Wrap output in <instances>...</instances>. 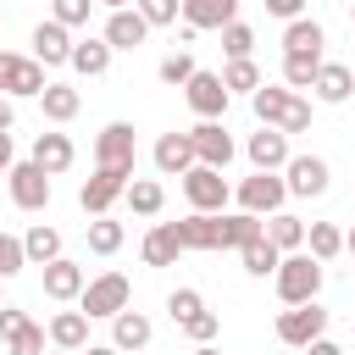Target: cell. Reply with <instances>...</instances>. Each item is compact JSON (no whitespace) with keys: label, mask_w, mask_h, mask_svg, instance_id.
Listing matches in <instances>:
<instances>
[{"label":"cell","mask_w":355,"mask_h":355,"mask_svg":"<svg viewBox=\"0 0 355 355\" xmlns=\"http://www.w3.org/2000/svg\"><path fill=\"white\" fill-rule=\"evenodd\" d=\"M311 89H316V100H327V105H344V100L355 94V72H349V67H338V61H322Z\"/></svg>","instance_id":"d6986e66"},{"label":"cell","mask_w":355,"mask_h":355,"mask_svg":"<svg viewBox=\"0 0 355 355\" xmlns=\"http://www.w3.org/2000/svg\"><path fill=\"white\" fill-rule=\"evenodd\" d=\"M183 194H189V205H194V211L216 216V211L227 205V178H222V172H211V166H189V172H183Z\"/></svg>","instance_id":"52a82bcc"},{"label":"cell","mask_w":355,"mask_h":355,"mask_svg":"<svg viewBox=\"0 0 355 355\" xmlns=\"http://www.w3.org/2000/svg\"><path fill=\"white\" fill-rule=\"evenodd\" d=\"M128 183H133L128 172H105V166H94V178L78 189V205H83L89 216H105V211L122 200V189H128Z\"/></svg>","instance_id":"9c48e42d"},{"label":"cell","mask_w":355,"mask_h":355,"mask_svg":"<svg viewBox=\"0 0 355 355\" xmlns=\"http://www.w3.org/2000/svg\"><path fill=\"white\" fill-rule=\"evenodd\" d=\"M272 277H277V300H283V305H311V300L322 294V261H311V255H300V250L283 255Z\"/></svg>","instance_id":"7a4b0ae2"},{"label":"cell","mask_w":355,"mask_h":355,"mask_svg":"<svg viewBox=\"0 0 355 355\" xmlns=\"http://www.w3.org/2000/svg\"><path fill=\"white\" fill-rule=\"evenodd\" d=\"M283 200H288V189H283L277 172H255V178L239 183V211H250V216H277Z\"/></svg>","instance_id":"5b68a950"},{"label":"cell","mask_w":355,"mask_h":355,"mask_svg":"<svg viewBox=\"0 0 355 355\" xmlns=\"http://www.w3.org/2000/svg\"><path fill=\"white\" fill-rule=\"evenodd\" d=\"M39 105H44V116H50V122H72V116H78V105H83V94H78L72 83H44Z\"/></svg>","instance_id":"4316f807"},{"label":"cell","mask_w":355,"mask_h":355,"mask_svg":"<svg viewBox=\"0 0 355 355\" xmlns=\"http://www.w3.org/2000/svg\"><path fill=\"white\" fill-rule=\"evenodd\" d=\"M0 89H6V55H0Z\"/></svg>","instance_id":"db71d44e"},{"label":"cell","mask_w":355,"mask_h":355,"mask_svg":"<svg viewBox=\"0 0 355 355\" xmlns=\"http://www.w3.org/2000/svg\"><path fill=\"white\" fill-rule=\"evenodd\" d=\"M349 17H355V11H349Z\"/></svg>","instance_id":"9f6ffc18"},{"label":"cell","mask_w":355,"mask_h":355,"mask_svg":"<svg viewBox=\"0 0 355 355\" xmlns=\"http://www.w3.org/2000/svg\"><path fill=\"white\" fill-rule=\"evenodd\" d=\"M283 189L300 194V200L327 194V161H322V155H288V166H283Z\"/></svg>","instance_id":"ba28073f"},{"label":"cell","mask_w":355,"mask_h":355,"mask_svg":"<svg viewBox=\"0 0 355 355\" xmlns=\"http://www.w3.org/2000/svg\"><path fill=\"white\" fill-rule=\"evenodd\" d=\"M67 55H72V33L50 17V22H39L33 28V61L39 67H67Z\"/></svg>","instance_id":"4fadbf2b"},{"label":"cell","mask_w":355,"mask_h":355,"mask_svg":"<svg viewBox=\"0 0 355 355\" xmlns=\"http://www.w3.org/2000/svg\"><path fill=\"white\" fill-rule=\"evenodd\" d=\"M250 105H255L261 128H277V133H305V128H311V105H305L294 89H272V83H261V89L250 94Z\"/></svg>","instance_id":"6da1fadb"},{"label":"cell","mask_w":355,"mask_h":355,"mask_svg":"<svg viewBox=\"0 0 355 355\" xmlns=\"http://www.w3.org/2000/svg\"><path fill=\"white\" fill-rule=\"evenodd\" d=\"M155 166H161L166 178H183V172L194 166V144H189V133H161V139H155Z\"/></svg>","instance_id":"ffe728a7"},{"label":"cell","mask_w":355,"mask_h":355,"mask_svg":"<svg viewBox=\"0 0 355 355\" xmlns=\"http://www.w3.org/2000/svg\"><path fill=\"white\" fill-rule=\"evenodd\" d=\"M216 327H222V322H216V311H194V316L183 322V333H189L194 344H211V338H216Z\"/></svg>","instance_id":"b9f144b4"},{"label":"cell","mask_w":355,"mask_h":355,"mask_svg":"<svg viewBox=\"0 0 355 355\" xmlns=\"http://www.w3.org/2000/svg\"><path fill=\"white\" fill-rule=\"evenodd\" d=\"M250 161H255V172H277V166H288V133H277V128L250 133Z\"/></svg>","instance_id":"2e32d148"},{"label":"cell","mask_w":355,"mask_h":355,"mask_svg":"<svg viewBox=\"0 0 355 355\" xmlns=\"http://www.w3.org/2000/svg\"><path fill=\"white\" fill-rule=\"evenodd\" d=\"M194 72H200V67H194V55H189V50H178V55H166V61H161V83H172V89H183Z\"/></svg>","instance_id":"74e56055"},{"label":"cell","mask_w":355,"mask_h":355,"mask_svg":"<svg viewBox=\"0 0 355 355\" xmlns=\"http://www.w3.org/2000/svg\"><path fill=\"white\" fill-rule=\"evenodd\" d=\"M122 200H128V205H133L139 216H155V211L166 205V189H161L155 178H133V183L122 189Z\"/></svg>","instance_id":"f546056e"},{"label":"cell","mask_w":355,"mask_h":355,"mask_svg":"<svg viewBox=\"0 0 355 355\" xmlns=\"http://www.w3.org/2000/svg\"><path fill=\"white\" fill-rule=\"evenodd\" d=\"M67 67L83 72V78H105V72H111V44H105V39H78L72 55H67Z\"/></svg>","instance_id":"44dd1931"},{"label":"cell","mask_w":355,"mask_h":355,"mask_svg":"<svg viewBox=\"0 0 355 355\" xmlns=\"http://www.w3.org/2000/svg\"><path fill=\"white\" fill-rule=\"evenodd\" d=\"M22 266H28V255H22V239L0 233V277H17Z\"/></svg>","instance_id":"60d3db41"},{"label":"cell","mask_w":355,"mask_h":355,"mask_svg":"<svg viewBox=\"0 0 355 355\" xmlns=\"http://www.w3.org/2000/svg\"><path fill=\"white\" fill-rule=\"evenodd\" d=\"M316 67H322V55H283V83L288 89H311Z\"/></svg>","instance_id":"836d02e7"},{"label":"cell","mask_w":355,"mask_h":355,"mask_svg":"<svg viewBox=\"0 0 355 355\" xmlns=\"http://www.w3.org/2000/svg\"><path fill=\"white\" fill-rule=\"evenodd\" d=\"M89 250H94V255H116V250H122V222L94 216V222H89Z\"/></svg>","instance_id":"d6a6232c"},{"label":"cell","mask_w":355,"mask_h":355,"mask_svg":"<svg viewBox=\"0 0 355 355\" xmlns=\"http://www.w3.org/2000/svg\"><path fill=\"white\" fill-rule=\"evenodd\" d=\"M305 244H311V250H305L311 261H333V255L344 250V233H338L333 222H311V227H305Z\"/></svg>","instance_id":"1f68e13d"},{"label":"cell","mask_w":355,"mask_h":355,"mask_svg":"<svg viewBox=\"0 0 355 355\" xmlns=\"http://www.w3.org/2000/svg\"><path fill=\"white\" fill-rule=\"evenodd\" d=\"M133 155H139L133 128H128V122H105L100 139H94V166H105V172H128V178H133Z\"/></svg>","instance_id":"277c9868"},{"label":"cell","mask_w":355,"mask_h":355,"mask_svg":"<svg viewBox=\"0 0 355 355\" xmlns=\"http://www.w3.org/2000/svg\"><path fill=\"white\" fill-rule=\"evenodd\" d=\"M89 355H122L116 344H89Z\"/></svg>","instance_id":"681fc988"},{"label":"cell","mask_w":355,"mask_h":355,"mask_svg":"<svg viewBox=\"0 0 355 355\" xmlns=\"http://www.w3.org/2000/svg\"><path fill=\"white\" fill-rule=\"evenodd\" d=\"M239 261H244V272H250V277H266V272H277L283 250H277V244H266V233H261V239H250V244L239 250Z\"/></svg>","instance_id":"4dcf8cb0"},{"label":"cell","mask_w":355,"mask_h":355,"mask_svg":"<svg viewBox=\"0 0 355 355\" xmlns=\"http://www.w3.org/2000/svg\"><path fill=\"white\" fill-rule=\"evenodd\" d=\"M6 183H11V200H17L22 211H44V205H50V178H44L33 161H17V166L6 172Z\"/></svg>","instance_id":"7c38bea8"},{"label":"cell","mask_w":355,"mask_h":355,"mask_svg":"<svg viewBox=\"0 0 355 355\" xmlns=\"http://www.w3.org/2000/svg\"><path fill=\"white\" fill-rule=\"evenodd\" d=\"M105 6H111V11H128V0H105Z\"/></svg>","instance_id":"816d5d0a"},{"label":"cell","mask_w":355,"mask_h":355,"mask_svg":"<svg viewBox=\"0 0 355 355\" xmlns=\"http://www.w3.org/2000/svg\"><path fill=\"white\" fill-rule=\"evenodd\" d=\"M22 322H28V316H22L17 305H0V338H11V333H17Z\"/></svg>","instance_id":"ee69618b"},{"label":"cell","mask_w":355,"mask_h":355,"mask_svg":"<svg viewBox=\"0 0 355 355\" xmlns=\"http://www.w3.org/2000/svg\"><path fill=\"white\" fill-rule=\"evenodd\" d=\"M6 355H44V327H39V322H22V327L6 338Z\"/></svg>","instance_id":"e575fe53"},{"label":"cell","mask_w":355,"mask_h":355,"mask_svg":"<svg viewBox=\"0 0 355 355\" xmlns=\"http://www.w3.org/2000/svg\"><path fill=\"white\" fill-rule=\"evenodd\" d=\"M222 50H227V61H250V50H255V33H250L244 22H227V28H222Z\"/></svg>","instance_id":"d590c367"},{"label":"cell","mask_w":355,"mask_h":355,"mask_svg":"<svg viewBox=\"0 0 355 355\" xmlns=\"http://www.w3.org/2000/svg\"><path fill=\"white\" fill-rule=\"evenodd\" d=\"M305 355H344V349H338V344H333V338H327V333H322V338H316V344H305Z\"/></svg>","instance_id":"bcb514c9"},{"label":"cell","mask_w":355,"mask_h":355,"mask_svg":"<svg viewBox=\"0 0 355 355\" xmlns=\"http://www.w3.org/2000/svg\"><path fill=\"white\" fill-rule=\"evenodd\" d=\"M89 11H94V0H55V22L61 28H83Z\"/></svg>","instance_id":"7bdbcfd3"},{"label":"cell","mask_w":355,"mask_h":355,"mask_svg":"<svg viewBox=\"0 0 355 355\" xmlns=\"http://www.w3.org/2000/svg\"><path fill=\"white\" fill-rule=\"evenodd\" d=\"M183 94H189V105L200 111V122H216V116L227 111V83H222V72H194V78L183 83Z\"/></svg>","instance_id":"30bf717a"},{"label":"cell","mask_w":355,"mask_h":355,"mask_svg":"<svg viewBox=\"0 0 355 355\" xmlns=\"http://www.w3.org/2000/svg\"><path fill=\"white\" fill-rule=\"evenodd\" d=\"M222 83H227V94H233V89H250V94H255V89H261V67H255V61H227Z\"/></svg>","instance_id":"f35d334b"},{"label":"cell","mask_w":355,"mask_h":355,"mask_svg":"<svg viewBox=\"0 0 355 355\" xmlns=\"http://www.w3.org/2000/svg\"><path fill=\"white\" fill-rule=\"evenodd\" d=\"M50 344L78 355V349L89 344V316H83V311H61V316H50Z\"/></svg>","instance_id":"484cf974"},{"label":"cell","mask_w":355,"mask_h":355,"mask_svg":"<svg viewBox=\"0 0 355 355\" xmlns=\"http://www.w3.org/2000/svg\"><path fill=\"white\" fill-rule=\"evenodd\" d=\"M183 22L200 33V28H227L239 22V0H183Z\"/></svg>","instance_id":"e0dca14e"},{"label":"cell","mask_w":355,"mask_h":355,"mask_svg":"<svg viewBox=\"0 0 355 355\" xmlns=\"http://www.w3.org/2000/svg\"><path fill=\"white\" fill-rule=\"evenodd\" d=\"M266 11H272V17H283V22H294V17L305 11V0H266Z\"/></svg>","instance_id":"f6af8a7d"},{"label":"cell","mask_w":355,"mask_h":355,"mask_svg":"<svg viewBox=\"0 0 355 355\" xmlns=\"http://www.w3.org/2000/svg\"><path fill=\"white\" fill-rule=\"evenodd\" d=\"M189 144H194V166L222 172V166L233 161V139H227V128H222V122H200V128L189 133Z\"/></svg>","instance_id":"8fae6325"},{"label":"cell","mask_w":355,"mask_h":355,"mask_svg":"<svg viewBox=\"0 0 355 355\" xmlns=\"http://www.w3.org/2000/svg\"><path fill=\"white\" fill-rule=\"evenodd\" d=\"M128 277L122 272H105V277H94V283H83V294H78V311L83 316H116V311H128Z\"/></svg>","instance_id":"3957f363"},{"label":"cell","mask_w":355,"mask_h":355,"mask_svg":"<svg viewBox=\"0 0 355 355\" xmlns=\"http://www.w3.org/2000/svg\"><path fill=\"white\" fill-rule=\"evenodd\" d=\"M166 311H172V322L183 327V322H189L194 311H205V305H200V294H194V288H172V294H166Z\"/></svg>","instance_id":"ab89813d"},{"label":"cell","mask_w":355,"mask_h":355,"mask_svg":"<svg viewBox=\"0 0 355 355\" xmlns=\"http://www.w3.org/2000/svg\"><path fill=\"white\" fill-rule=\"evenodd\" d=\"M144 33H150V22H144L139 11H111L100 39H105L111 50H139V44H144Z\"/></svg>","instance_id":"9a60e30c"},{"label":"cell","mask_w":355,"mask_h":355,"mask_svg":"<svg viewBox=\"0 0 355 355\" xmlns=\"http://www.w3.org/2000/svg\"><path fill=\"white\" fill-rule=\"evenodd\" d=\"M11 122H17V111H11V100L0 94V133H11Z\"/></svg>","instance_id":"c3c4849f"},{"label":"cell","mask_w":355,"mask_h":355,"mask_svg":"<svg viewBox=\"0 0 355 355\" xmlns=\"http://www.w3.org/2000/svg\"><path fill=\"white\" fill-rule=\"evenodd\" d=\"M322 22H311V17H294L288 28H283V55H322Z\"/></svg>","instance_id":"cb8c5ba5"},{"label":"cell","mask_w":355,"mask_h":355,"mask_svg":"<svg viewBox=\"0 0 355 355\" xmlns=\"http://www.w3.org/2000/svg\"><path fill=\"white\" fill-rule=\"evenodd\" d=\"M133 11L150 22V28H166V22H178V11H183V0H133Z\"/></svg>","instance_id":"8d00e7d4"},{"label":"cell","mask_w":355,"mask_h":355,"mask_svg":"<svg viewBox=\"0 0 355 355\" xmlns=\"http://www.w3.org/2000/svg\"><path fill=\"white\" fill-rule=\"evenodd\" d=\"M22 255H28V266H50V261H61V233L55 227H28V239H22Z\"/></svg>","instance_id":"83f0119b"},{"label":"cell","mask_w":355,"mask_h":355,"mask_svg":"<svg viewBox=\"0 0 355 355\" xmlns=\"http://www.w3.org/2000/svg\"><path fill=\"white\" fill-rule=\"evenodd\" d=\"M261 233H266V244H277V250H288V255L305 244V222H300V216H288V211L266 216V227H261Z\"/></svg>","instance_id":"f1b7e54d"},{"label":"cell","mask_w":355,"mask_h":355,"mask_svg":"<svg viewBox=\"0 0 355 355\" xmlns=\"http://www.w3.org/2000/svg\"><path fill=\"white\" fill-rule=\"evenodd\" d=\"M178 255H183L178 227H172V222H155V227L144 233V266H172Z\"/></svg>","instance_id":"d4e9b609"},{"label":"cell","mask_w":355,"mask_h":355,"mask_svg":"<svg viewBox=\"0 0 355 355\" xmlns=\"http://www.w3.org/2000/svg\"><path fill=\"white\" fill-rule=\"evenodd\" d=\"M44 294H50V300H78V294H83V266L67 261V255L50 261V266H44Z\"/></svg>","instance_id":"7402d4cb"},{"label":"cell","mask_w":355,"mask_h":355,"mask_svg":"<svg viewBox=\"0 0 355 355\" xmlns=\"http://www.w3.org/2000/svg\"><path fill=\"white\" fill-rule=\"evenodd\" d=\"M194 355H222V349H211V344H200V349H194Z\"/></svg>","instance_id":"f5cc1de1"},{"label":"cell","mask_w":355,"mask_h":355,"mask_svg":"<svg viewBox=\"0 0 355 355\" xmlns=\"http://www.w3.org/2000/svg\"><path fill=\"white\" fill-rule=\"evenodd\" d=\"M150 333H155V327H150L144 311H116V316H111V344H116V349H144Z\"/></svg>","instance_id":"603a6c76"},{"label":"cell","mask_w":355,"mask_h":355,"mask_svg":"<svg viewBox=\"0 0 355 355\" xmlns=\"http://www.w3.org/2000/svg\"><path fill=\"white\" fill-rule=\"evenodd\" d=\"M72 155H78V150H72V139H67V133H39L28 161H33L44 178H55V172H67V166H72Z\"/></svg>","instance_id":"5bb4252c"},{"label":"cell","mask_w":355,"mask_h":355,"mask_svg":"<svg viewBox=\"0 0 355 355\" xmlns=\"http://www.w3.org/2000/svg\"><path fill=\"white\" fill-rule=\"evenodd\" d=\"M11 166H17V161H11V133H0V178H6Z\"/></svg>","instance_id":"7dc6e473"},{"label":"cell","mask_w":355,"mask_h":355,"mask_svg":"<svg viewBox=\"0 0 355 355\" xmlns=\"http://www.w3.org/2000/svg\"><path fill=\"white\" fill-rule=\"evenodd\" d=\"M327 333V311L311 300V305H288L283 316H277V338L283 344H294V349H305V344H316Z\"/></svg>","instance_id":"8992f818"},{"label":"cell","mask_w":355,"mask_h":355,"mask_svg":"<svg viewBox=\"0 0 355 355\" xmlns=\"http://www.w3.org/2000/svg\"><path fill=\"white\" fill-rule=\"evenodd\" d=\"M6 94H44V67L33 55H6Z\"/></svg>","instance_id":"ac0fdd59"},{"label":"cell","mask_w":355,"mask_h":355,"mask_svg":"<svg viewBox=\"0 0 355 355\" xmlns=\"http://www.w3.org/2000/svg\"><path fill=\"white\" fill-rule=\"evenodd\" d=\"M344 250H349V255H355V227H349V233H344Z\"/></svg>","instance_id":"f907efd6"},{"label":"cell","mask_w":355,"mask_h":355,"mask_svg":"<svg viewBox=\"0 0 355 355\" xmlns=\"http://www.w3.org/2000/svg\"><path fill=\"white\" fill-rule=\"evenodd\" d=\"M55 355H72V349H55Z\"/></svg>","instance_id":"11a10c76"}]
</instances>
